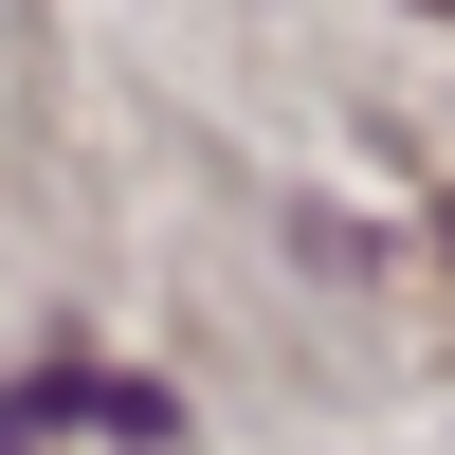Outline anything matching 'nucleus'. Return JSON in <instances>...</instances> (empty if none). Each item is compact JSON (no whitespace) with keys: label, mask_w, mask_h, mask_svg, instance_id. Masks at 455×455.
Masks as SVG:
<instances>
[{"label":"nucleus","mask_w":455,"mask_h":455,"mask_svg":"<svg viewBox=\"0 0 455 455\" xmlns=\"http://www.w3.org/2000/svg\"><path fill=\"white\" fill-rule=\"evenodd\" d=\"M437 19H455V0H437Z\"/></svg>","instance_id":"f257e3e1"}]
</instances>
